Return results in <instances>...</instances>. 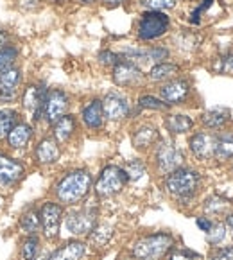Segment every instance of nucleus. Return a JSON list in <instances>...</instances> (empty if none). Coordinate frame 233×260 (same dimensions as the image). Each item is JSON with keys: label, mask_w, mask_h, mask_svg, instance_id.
Wrapping results in <instances>:
<instances>
[{"label": "nucleus", "mask_w": 233, "mask_h": 260, "mask_svg": "<svg viewBox=\"0 0 233 260\" xmlns=\"http://www.w3.org/2000/svg\"><path fill=\"white\" fill-rule=\"evenodd\" d=\"M92 188V174L84 169L66 172L65 176L56 185L57 199L65 205H76L88 196Z\"/></svg>", "instance_id": "obj_1"}, {"label": "nucleus", "mask_w": 233, "mask_h": 260, "mask_svg": "<svg viewBox=\"0 0 233 260\" xmlns=\"http://www.w3.org/2000/svg\"><path fill=\"white\" fill-rule=\"evenodd\" d=\"M174 248V237L171 234H151L138 239L131 248L135 260H161Z\"/></svg>", "instance_id": "obj_2"}, {"label": "nucleus", "mask_w": 233, "mask_h": 260, "mask_svg": "<svg viewBox=\"0 0 233 260\" xmlns=\"http://www.w3.org/2000/svg\"><path fill=\"white\" fill-rule=\"evenodd\" d=\"M199 185H201L199 172L188 167H178L176 171L169 172L165 178V190L181 201L194 198Z\"/></svg>", "instance_id": "obj_3"}, {"label": "nucleus", "mask_w": 233, "mask_h": 260, "mask_svg": "<svg viewBox=\"0 0 233 260\" xmlns=\"http://www.w3.org/2000/svg\"><path fill=\"white\" fill-rule=\"evenodd\" d=\"M171 29V16L163 11H144L137 25V36L142 42H153L165 36Z\"/></svg>", "instance_id": "obj_4"}, {"label": "nucleus", "mask_w": 233, "mask_h": 260, "mask_svg": "<svg viewBox=\"0 0 233 260\" xmlns=\"http://www.w3.org/2000/svg\"><path fill=\"white\" fill-rule=\"evenodd\" d=\"M127 174L119 165H108L103 169L99 180L95 183V192L99 198H111L124 190L127 185Z\"/></svg>", "instance_id": "obj_5"}, {"label": "nucleus", "mask_w": 233, "mask_h": 260, "mask_svg": "<svg viewBox=\"0 0 233 260\" xmlns=\"http://www.w3.org/2000/svg\"><path fill=\"white\" fill-rule=\"evenodd\" d=\"M97 215H99V208L93 205H86L79 210L69 212L65 217V226L72 235H88L97 226Z\"/></svg>", "instance_id": "obj_6"}, {"label": "nucleus", "mask_w": 233, "mask_h": 260, "mask_svg": "<svg viewBox=\"0 0 233 260\" xmlns=\"http://www.w3.org/2000/svg\"><path fill=\"white\" fill-rule=\"evenodd\" d=\"M154 160H156L158 171L161 174H169V172L181 167V164H183V151L178 147L176 142L160 140L156 146V153H154Z\"/></svg>", "instance_id": "obj_7"}, {"label": "nucleus", "mask_w": 233, "mask_h": 260, "mask_svg": "<svg viewBox=\"0 0 233 260\" xmlns=\"http://www.w3.org/2000/svg\"><path fill=\"white\" fill-rule=\"evenodd\" d=\"M111 77H113V83L120 88H138L144 83V72L140 67L122 57L111 70Z\"/></svg>", "instance_id": "obj_8"}, {"label": "nucleus", "mask_w": 233, "mask_h": 260, "mask_svg": "<svg viewBox=\"0 0 233 260\" xmlns=\"http://www.w3.org/2000/svg\"><path fill=\"white\" fill-rule=\"evenodd\" d=\"M103 101V110H104V117L108 120H113V122H119V120L127 119L131 115V103L124 93L117 92H108L104 95Z\"/></svg>", "instance_id": "obj_9"}, {"label": "nucleus", "mask_w": 233, "mask_h": 260, "mask_svg": "<svg viewBox=\"0 0 233 260\" xmlns=\"http://www.w3.org/2000/svg\"><path fill=\"white\" fill-rule=\"evenodd\" d=\"M190 93H192L190 81L185 79V77H174V79L161 84L160 99L163 103H167L169 106H176V104H183L190 97Z\"/></svg>", "instance_id": "obj_10"}, {"label": "nucleus", "mask_w": 233, "mask_h": 260, "mask_svg": "<svg viewBox=\"0 0 233 260\" xmlns=\"http://www.w3.org/2000/svg\"><path fill=\"white\" fill-rule=\"evenodd\" d=\"M70 106L69 93L59 88H52L47 92V99L43 104V117L49 124H54L59 117L66 115Z\"/></svg>", "instance_id": "obj_11"}, {"label": "nucleus", "mask_w": 233, "mask_h": 260, "mask_svg": "<svg viewBox=\"0 0 233 260\" xmlns=\"http://www.w3.org/2000/svg\"><path fill=\"white\" fill-rule=\"evenodd\" d=\"M63 221V207L52 201L43 203L40 210V224L43 228V234L47 239H56L59 234V226Z\"/></svg>", "instance_id": "obj_12"}, {"label": "nucleus", "mask_w": 233, "mask_h": 260, "mask_svg": "<svg viewBox=\"0 0 233 260\" xmlns=\"http://www.w3.org/2000/svg\"><path fill=\"white\" fill-rule=\"evenodd\" d=\"M47 92H49V90H47L45 84H42V83L29 84V86L23 90L22 103H23V108L32 113V120H40V117L43 115V104H45V99H47Z\"/></svg>", "instance_id": "obj_13"}, {"label": "nucleus", "mask_w": 233, "mask_h": 260, "mask_svg": "<svg viewBox=\"0 0 233 260\" xmlns=\"http://www.w3.org/2000/svg\"><path fill=\"white\" fill-rule=\"evenodd\" d=\"M215 144H217V137L207 131H199V133L192 135L188 140L190 151L197 160H212L215 158Z\"/></svg>", "instance_id": "obj_14"}, {"label": "nucleus", "mask_w": 233, "mask_h": 260, "mask_svg": "<svg viewBox=\"0 0 233 260\" xmlns=\"http://www.w3.org/2000/svg\"><path fill=\"white\" fill-rule=\"evenodd\" d=\"M20 83H22V70L16 67L0 72V101H13L18 95Z\"/></svg>", "instance_id": "obj_15"}, {"label": "nucleus", "mask_w": 233, "mask_h": 260, "mask_svg": "<svg viewBox=\"0 0 233 260\" xmlns=\"http://www.w3.org/2000/svg\"><path fill=\"white\" fill-rule=\"evenodd\" d=\"M23 176V165L18 160L0 153V187H11Z\"/></svg>", "instance_id": "obj_16"}, {"label": "nucleus", "mask_w": 233, "mask_h": 260, "mask_svg": "<svg viewBox=\"0 0 233 260\" xmlns=\"http://www.w3.org/2000/svg\"><path fill=\"white\" fill-rule=\"evenodd\" d=\"M81 119H83L84 126L92 131H97L104 126V110H103V101L101 99H92L84 104L81 110Z\"/></svg>", "instance_id": "obj_17"}, {"label": "nucleus", "mask_w": 233, "mask_h": 260, "mask_svg": "<svg viewBox=\"0 0 233 260\" xmlns=\"http://www.w3.org/2000/svg\"><path fill=\"white\" fill-rule=\"evenodd\" d=\"M231 119V111L224 106H215V108H210L208 111H205L201 117V122L205 127L208 129H222L226 124L229 122Z\"/></svg>", "instance_id": "obj_18"}, {"label": "nucleus", "mask_w": 233, "mask_h": 260, "mask_svg": "<svg viewBox=\"0 0 233 260\" xmlns=\"http://www.w3.org/2000/svg\"><path fill=\"white\" fill-rule=\"evenodd\" d=\"M158 140H160V133L153 124H142L133 131V146L137 149H147L154 146Z\"/></svg>", "instance_id": "obj_19"}, {"label": "nucleus", "mask_w": 233, "mask_h": 260, "mask_svg": "<svg viewBox=\"0 0 233 260\" xmlns=\"http://www.w3.org/2000/svg\"><path fill=\"white\" fill-rule=\"evenodd\" d=\"M180 70H181L180 65H176V63L161 61L151 67L149 74H147V79H149L151 83H167V81L178 77Z\"/></svg>", "instance_id": "obj_20"}, {"label": "nucleus", "mask_w": 233, "mask_h": 260, "mask_svg": "<svg viewBox=\"0 0 233 260\" xmlns=\"http://www.w3.org/2000/svg\"><path fill=\"white\" fill-rule=\"evenodd\" d=\"M35 154H36V160L42 165H50L54 161H57V158H59V146H57V142L54 138L47 137L43 140H40V144L36 146Z\"/></svg>", "instance_id": "obj_21"}, {"label": "nucleus", "mask_w": 233, "mask_h": 260, "mask_svg": "<svg viewBox=\"0 0 233 260\" xmlns=\"http://www.w3.org/2000/svg\"><path fill=\"white\" fill-rule=\"evenodd\" d=\"M76 127H77V122L74 115L66 113V115H63V117H59V119L54 122V140L61 142V144L69 142L70 138L74 137V133H76Z\"/></svg>", "instance_id": "obj_22"}, {"label": "nucleus", "mask_w": 233, "mask_h": 260, "mask_svg": "<svg viewBox=\"0 0 233 260\" xmlns=\"http://www.w3.org/2000/svg\"><path fill=\"white\" fill-rule=\"evenodd\" d=\"M86 255V246L79 241H70L49 256V260H81Z\"/></svg>", "instance_id": "obj_23"}, {"label": "nucleus", "mask_w": 233, "mask_h": 260, "mask_svg": "<svg viewBox=\"0 0 233 260\" xmlns=\"http://www.w3.org/2000/svg\"><path fill=\"white\" fill-rule=\"evenodd\" d=\"M165 127L172 135H185L194 127V120L185 113H171L165 117Z\"/></svg>", "instance_id": "obj_24"}, {"label": "nucleus", "mask_w": 233, "mask_h": 260, "mask_svg": "<svg viewBox=\"0 0 233 260\" xmlns=\"http://www.w3.org/2000/svg\"><path fill=\"white\" fill-rule=\"evenodd\" d=\"M31 137H32V127L29 126V124L22 122V124H16V126L9 131L6 140L9 142V146H11L13 149H20V147H25L27 144H29Z\"/></svg>", "instance_id": "obj_25"}, {"label": "nucleus", "mask_w": 233, "mask_h": 260, "mask_svg": "<svg viewBox=\"0 0 233 260\" xmlns=\"http://www.w3.org/2000/svg\"><path fill=\"white\" fill-rule=\"evenodd\" d=\"M217 137V144H215V158L217 160H228L233 158V131H224Z\"/></svg>", "instance_id": "obj_26"}, {"label": "nucleus", "mask_w": 233, "mask_h": 260, "mask_svg": "<svg viewBox=\"0 0 233 260\" xmlns=\"http://www.w3.org/2000/svg\"><path fill=\"white\" fill-rule=\"evenodd\" d=\"M111 237H113V228L108 224H99L90 232V242L95 248H104Z\"/></svg>", "instance_id": "obj_27"}, {"label": "nucleus", "mask_w": 233, "mask_h": 260, "mask_svg": "<svg viewBox=\"0 0 233 260\" xmlns=\"http://www.w3.org/2000/svg\"><path fill=\"white\" fill-rule=\"evenodd\" d=\"M20 226L27 235H35L40 228V212L36 208H29L20 219Z\"/></svg>", "instance_id": "obj_28"}, {"label": "nucleus", "mask_w": 233, "mask_h": 260, "mask_svg": "<svg viewBox=\"0 0 233 260\" xmlns=\"http://www.w3.org/2000/svg\"><path fill=\"white\" fill-rule=\"evenodd\" d=\"M16 119H18V113L15 110H4L0 111V140H6L9 135V131L16 126Z\"/></svg>", "instance_id": "obj_29"}, {"label": "nucleus", "mask_w": 233, "mask_h": 260, "mask_svg": "<svg viewBox=\"0 0 233 260\" xmlns=\"http://www.w3.org/2000/svg\"><path fill=\"white\" fill-rule=\"evenodd\" d=\"M40 251V239L38 235H27V239L22 244V253H20V258L22 260H36Z\"/></svg>", "instance_id": "obj_30"}, {"label": "nucleus", "mask_w": 233, "mask_h": 260, "mask_svg": "<svg viewBox=\"0 0 233 260\" xmlns=\"http://www.w3.org/2000/svg\"><path fill=\"white\" fill-rule=\"evenodd\" d=\"M138 106L142 110H153V111H167L169 104L163 103L160 97H154V95H149V93H144V95L138 97Z\"/></svg>", "instance_id": "obj_31"}, {"label": "nucleus", "mask_w": 233, "mask_h": 260, "mask_svg": "<svg viewBox=\"0 0 233 260\" xmlns=\"http://www.w3.org/2000/svg\"><path fill=\"white\" fill-rule=\"evenodd\" d=\"M229 207V201H226L224 198L221 196H212L205 201V212L207 214H212V215H221L228 210Z\"/></svg>", "instance_id": "obj_32"}, {"label": "nucleus", "mask_w": 233, "mask_h": 260, "mask_svg": "<svg viewBox=\"0 0 233 260\" xmlns=\"http://www.w3.org/2000/svg\"><path fill=\"white\" fill-rule=\"evenodd\" d=\"M174 42H176V45L180 47L181 50H194L195 47L199 45L201 38L190 31H181L180 35L174 38Z\"/></svg>", "instance_id": "obj_33"}, {"label": "nucleus", "mask_w": 233, "mask_h": 260, "mask_svg": "<svg viewBox=\"0 0 233 260\" xmlns=\"http://www.w3.org/2000/svg\"><path fill=\"white\" fill-rule=\"evenodd\" d=\"M140 6L145 11H169L178 6V0H140Z\"/></svg>", "instance_id": "obj_34"}, {"label": "nucleus", "mask_w": 233, "mask_h": 260, "mask_svg": "<svg viewBox=\"0 0 233 260\" xmlns=\"http://www.w3.org/2000/svg\"><path fill=\"white\" fill-rule=\"evenodd\" d=\"M16 57H18V49L13 45H6L0 49V72L9 67H13V63L16 61Z\"/></svg>", "instance_id": "obj_35"}, {"label": "nucleus", "mask_w": 233, "mask_h": 260, "mask_svg": "<svg viewBox=\"0 0 233 260\" xmlns=\"http://www.w3.org/2000/svg\"><path fill=\"white\" fill-rule=\"evenodd\" d=\"M224 237H226V224L224 222H214L212 228L207 232V241H208V244H212V246L221 244V242L224 241Z\"/></svg>", "instance_id": "obj_36"}, {"label": "nucleus", "mask_w": 233, "mask_h": 260, "mask_svg": "<svg viewBox=\"0 0 233 260\" xmlns=\"http://www.w3.org/2000/svg\"><path fill=\"white\" fill-rule=\"evenodd\" d=\"M129 181H138L145 174V164L142 160H131L129 164L124 167Z\"/></svg>", "instance_id": "obj_37"}, {"label": "nucleus", "mask_w": 233, "mask_h": 260, "mask_svg": "<svg viewBox=\"0 0 233 260\" xmlns=\"http://www.w3.org/2000/svg\"><path fill=\"white\" fill-rule=\"evenodd\" d=\"M214 2H215V0H201L197 8L190 13V23L199 25V23H201V20H203V15H205V13H207L208 9L214 6Z\"/></svg>", "instance_id": "obj_38"}, {"label": "nucleus", "mask_w": 233, "mask_h": 260, "mask_svg": "<svg viewBox=\"0 0 233 260\" xmlns=\"http://www.w3.org/2000/svg\"><path fill=\"white\" fill-rule=\"evenodd\" d=\"M217 72L222 74V76H233V52L226 54L219 59Z\"/></svg>", "instance_id": "obj_39"}, {"label": "nucleus", "mask_w": 233, "mask_h": 260, "mask_svg": "<svg viewBox=\"0 0 233 260\" xmlns=\"http://www.w3.org/2000/svg\"><path fill=\"white\" fill-rule=\"evenodd\" d=\"M169 260H201V255L192 249H176V251H172Z\"/></svg>", "instance_id": "obj_40"}, {"label": "nucleus", "mask_w": 233, "mask_h": 260, "mask_svg": "<svg viewBox=\"0 0 233 260\" xmlns=\"http://www.w3.org/2000/svg\"><path fill=\"white\" fill-rule=\"evenodd\" d=\"M119 61H120V56L117 52H113V50H103L99 54V63H103L106 67H115Z\"/></svg>", "instance_id": "obj_41"}, {"label": "nucleus", "mask_w": 233, "mask_h": 260, "mask_svg": "<svg viewBox=\"0 0 233 260\" xmlns=\"http://www.w3.org/2000/svg\"><path fill=\"white\" fill-rule=\"evenodd\" d=\"M210 260H233V246H222V248H217L210 255Z\"/></svg>", "instance_id": "obj_42"}, {"label": "nucleus", "mask_w": 233, "mask_h": 260, "mask_svg": "<svg viewBox=\"0 0 233 260\" xmlns=\"http://www.w3.org/2000/svg\"><path fill=\"white\" fill-rule=\"evenodd\" d=\"M195 224H197L199 228H201L203 232H205V234H207L208 230L212 228V224H214V222H212L208 217H197V221H195Z\"/></svg>", "instance_id": "obj_43"}, {"label": "nucleus", "mask_w": 233, "mask_h": 260, "mask_svg": "<svg viewBox=\"0 0 233 260\" xmlns=\"http://www.w3.org/2000/svg\"><path fill=\"white\" fill-rule=\"evenodd\" d=\"M126 0H103V4L108 6V8H117V6L124 4Z\"/></svg>", "instance_id": "obj_44"}, {"label": "nucleus", "mask_w": 233, "mask_h": 260, "mask_svg": "<svg viewBox=\"0 0 233 260\" xmlns=\"http://www.w3.org/2000/svg\"><path fill=\"white\" fill-rule=\"evenodd\" d=\"M226 228H229V232H231V237H233V214L226 215Z\"/></svg>", "instance_id": "obj_45"}, {"label": "nucleus", "mask_w": 233, "mask_h": 260, "mask_svg": "<svg viewBox=\"0 0 233 260\" xmlns=\"http://www.w3.org/2000/svg\"><path fill=\"white\" fill-rule=\"evenodd\" d=\"M79 2H83V4H92V2H95V0H79Z\"/></svg>", "instance_id": "obj_46"}, {"label": "nucleus", "mask_w": 233, "mask_h": 260, "mask_svg": "<svg viewBox=\"0 0 233 260\" xmlns=\"http://www.w3.org/2000/svg\"><path fill=\"white\" fill-rule=\"evenodd\" d=\"M52 2H63V0H52Z\"/></svg>", "instance_id": "obj_47"}, {"label": "nucleus", "mask_w": 233, "mask_h": 260, "mask_svg": "<svg viewBox=\"0 0 233 260\" xmlns=\"http://www.w3.org/2000/svg\"><path fill=\"white\" fill-rule=\"evenodd\" d=\"M0 207H2V199H0Z\"/></svg>", "instance_id": "obj_48"}, {"label": "nucleus", "mask_w": 233, "mask_h": 260, "mask_svg": "<svg viewBox=\"0 0 233 260\" xmlns=\"http://www.w3.org/2000/svg\"><path fill=\"white\" fill-rule=\"evenodd\" d=\"M129 260H135V258H129Z\"/></svg>", "instance_id": "obj_49"}]
</instances>
